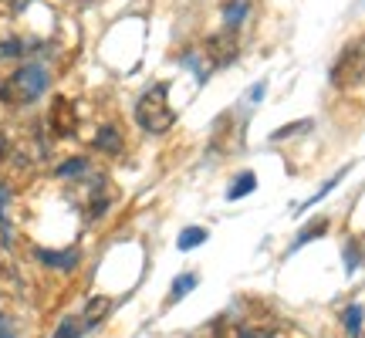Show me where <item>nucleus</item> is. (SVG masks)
<instances>
[{"label":"nucleus","mask_w":365,"mask_h":338,"mask_svg":"<svg viewBox=\"0 0 365 338\" xmlns=\"http://www.w3.org/2000/svg\"><path fill=\"white\" fill-rule=\"evenodd\" d=\"M48 68L44 65H24L17 68L11 78L0 85V102L4 105H14V108H21V105H31L38 102L41 95H44V88H48Z\"/></svg>","instance_id":"f257e3e1"},{"label":"nucleus","mask_w":365,"mask_h":338,"mask_svg":"<svg viewBox=\"0 0 365 338\" xmlns=\"http://www.w3.org/2000/svg\"><path fill=\"white\" fill-rule=\"evenodd\" d=\"M166 95H170V85L159 81V85H153V88L139 98V105H135V122H139L145 132H153V135L173 129V122H176V112H173V105Z\"/></svg>","instance_id":"f03ea898"},{"label":"nucleus","mask_w":365,"mask_h":338,"mask_svg":"<svg viewBox=\"0 0 365 338\" xmlns=\"http://www.w3.org/2000/svg\"><path fill=\"white\" fill-rule=\"evenodd\" d=\"M365 78V38L352 41L341 58L335 61L331 68V85H339V88H349V85H359Z\"/></svg>","instance_id":"7ed1b4c3"},{"label":"nucleus","mask_w":365,"mask_h":338,"mask_svg":"<svg viewBox=\"0 0 365 338\" xmlns=\"http://www.w3.org/2000/svg\"><path fill=\"white\" fill-rule=\"evenodd\" d=\"M48 126H51V132H54V135H61V139L75 135V129H78L75 105L68 102V98H54L51 108H48Z\"/></svg>","instance_id":"20e7f679"},{"label":"nucleus","mask_w":365,"mask_h":338,"mask_svg":"<svg viewBox=\"0 0 365 338\" xmlns=\"http://www.w3.org/2000/svg\"><path fill=\"white\" fill-rule=\"evenodd\" d=\"M203 54L210 58V65H213V68H223V65H230V61H234L237 44H234V38H230V34H213V38H207Z\"/></svg>","instance_id":"39448f33"},{"label":"nucleus","mask_w":365,"mask_h":338,"mask_svg":"<svg viewBox=\"0 0 365 338\" xmlns=\"http://www.w3.org/2000/svg\"><path fill=\"white\" fill-rule=\"evenodd\" d=\"M38 260L48 264V267H54V271H71V267L78 264V254H75V250H61V254H54V250H38Z\"/></svg>","instance_id":"423d86ee"},{"label":"nucleus","mask_w":365,"mask_h":338,"mask_svg":"<svg viewBox=\"0 0 365 338\" xmlns=\"http://www.w3.org/2000/svg\"><path fill=\"white\" fill-rule=\"evenodd\" d=\"M108 308H112V301H108V298H91L88 308H85V314H81V325H85V328H95L105 318V314H108Z\"/></svg>","instance_id":"0eeeda50"},{"label":"nucleus","mask_w":365,"mask_h":338,"mask_svg":"<svg viewBox=\"0 0 365 338\" xmlns=\"http://www.w3.org/2000/svg\"><path fill=\"white\" fill-rule=\"evenodd\" d=\"M250 11V0H230L227 4V11H223V21H227V27L234 31V27L244 24V17H247Z\"/></svg>","instance_id":"6e6552de"},{"label":"nucleus","mask_w":365,"mask_h":338,"mask_svg":"<svg viewBox=\"0 0 365 338\" xmlns=\"http://www.w3.org/2000/svg\"><path fill=\"white\" fill-rule=\"evenodd\" d=\"M254 183H257V176H254V173H240V176L234 180V186L227 190V196H230V200H240V196L254 193Z\"/></svg>","instance_id":"1a4fd4ad"},{"label":"nucleus","mask_w":365,"mask_h":338,"mask_svg":"<svg viewBox=\"0 0 365 338\" xmlns=\"http://www.w3.org/2000/svg\"><path fill=\"white\" fill-rule=\"evenodd\" d=\"M203 240H207V230H203V227H190V230H182L180 234L176 244H180V250H193V247H200Z\"/></svg>","instance_id":"9d476101"},{"label":"nucleus","mask_w":365,"mask_h":338,"mask_svg":"<svg viewBox=\"0 0 365 338\" xmlns=\"http://www.w3.org/2000/svg\"><path fill=\"white\" fill-rule=\"evenodd\" d=\"M328 230V223L325 220H318V223H312V227H304V230H301L298 234V240H294V247L291 250H298V247H304V244H308V240H312V237H322Z\"/></svg>","instance_id":"9b49d317"},{"label":"nucleus","mask_w":365,"mask_h":338,"mask_svg":"<svg viewBox=\"0 0 365 338\" xmlns=\"http://www.w3.org/2000/svg\"><path fill=\"white\" fill-rule=\"evenodd\" d=\"M95 145L105 149V153H118V132L115 129H102L95 135Z\"/></svg>","instance_id":"f8f14e48"},{"label":"nucleus","mask_w":365,"mask_h":338,"mask_svg":"<svg viewBox=\"0 0 365 338\" xmlns=\"http://www.w3.org/2000/svg\"><path fill=\"white\" fill-rule=\"evenodd\" d=\"M81 332H85L81 318H65V322H61V328L54 332V338H78Z\"/></svg>","instance_id":"ddd939ff"},{"label":"nucleus","mask_w":365,"mask_h":338,"mask_svg":"<svg viewBox=\"0 0 365 338\" xmlns=\"http://www.w3.org/2000/svg\"><path fill=\"white\" fill-rule=\"evenodd\" d=\"M341 176H345V169H341V173H335V176H331V180H328L325 186H322V190H318V193L312 196V200H304V207H301V210H308V207H314V203H318V200H325V196L331 193V190H335V186H339V180H341Z\"/></svg>","instance_id":"4468645a"},{"label":"nucleus","mask_w":365,"mask_h":338,"mask_svg":"<svg viewBox=\"0 0 365 338\" xmlns=\"http://www.w3.org/2000/svg\"><path fill=\"white\" fill-rule=\"evenodd\" d=\"M196 287V274H182V277H176V285H173V301L186 298V291H193Z\"/></svg>","instance_id":"2eb2a0df"},{"label":"nucleus","mask_w":365,"mask_h":338,"mask_svg":"<svg viewBox=\"0 0 365 338\" xmlns=\"http://www.w3.org/2000/svg\"><path fill=\"white\" fill-rule=\"evenodd\" d=\"M345 328H349V335H359L362 332V308L352 304L349 312H345Z\"/></svg>","instance_id":"dca6fc26"},{"label":"nucleus","mask_w":365,"mask_h":338,"mask_svg":"<svg viewBox=\"0 0 365 338\" xmlns=\"http://www.w3.org/2000/svg\"><path fill=\"white\" fill-rule=\"evenodd\" d=\"M85 169H88V159H71V163H61V166H58V176H78V173H85Z\"/></svg>","instance_id":"f3484780"},{"label":"nucleus","mask_w":365,"mask_h":338,"mask_svg":"<svg viewBox=\"0 0 365 338\" xmlns=\"http://www.w3.org/2000/svg\"><path fill=\"white\" fill-rule=\"evenodd\" d=\"M312 129V118H301V122H294V126H284V129L274 132V139H287V135H298V132Z\"/></svg>","instance_id":"a211bd4d"},{"label":"nucleus","mask_w":365,"mask_h":338,"mask_svg":"<svg viewBox=\"0 0 365 338\" xmlns=\"http://www.w3.org/2000/svg\"><path fill=\"white\" fill-rule=\"evenodd\" d=\"M17 332H14V325H11V318H4L0 314V338H14Z\"/></svg>","instance_id":"6ab92c4d"},{"label":"nucleus","mask_w":365,"mask_h":338,"mask_svg":"<svg viewBox=\"0 0 365 338\" xmlns=\"http://www.w3.org/2000/svg\"><path fill=\"white\" fill-rule=\"evenodd\" d=\"M4 153H7V139L0 135V159H4Z\"/></svg>","instance_id":"aec40b11"}]
</instances>
